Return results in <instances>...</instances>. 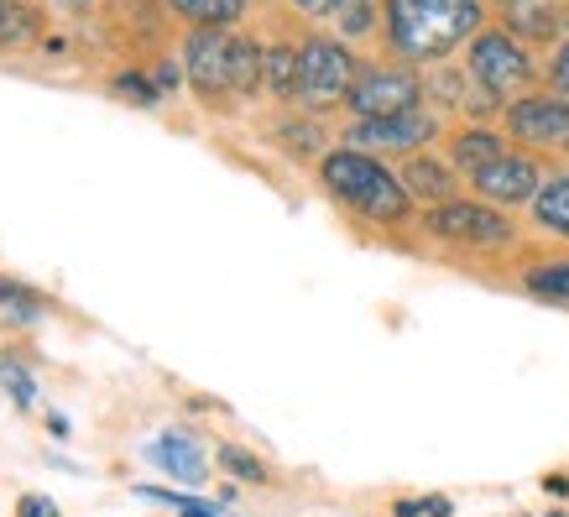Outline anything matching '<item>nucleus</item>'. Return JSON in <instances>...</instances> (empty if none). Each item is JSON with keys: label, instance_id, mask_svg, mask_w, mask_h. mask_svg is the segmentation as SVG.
Segmentation results:
<instances>
[{"label": "nucleus", "instance_id": "nucleus-4", "mask_svg": "<svg viewBox=\"0 0 569 517\" xmlns=\"http://www.w3.org/2000/svg\"><path fill=\"white\" fill-rule=\"evenodd\" d=\"M423 230H429L433 241H449V246H512L518 241V225L507 220L497 205H476V199L433 205L423 215Z\"/></svg>", "mask_w": 569, "mask_h": 517}, {"label": "nucleus", "instance_id": "nucleus-24", "mask_svg": "<svg viewBox=\"0 0 569 517\" xmlns=\"http://www.w3.org/2000/svg\"><path fill=\"white\" fill-rule=\"evenodd\" d=\"M116 95H121V100H137V105H157V95H162V89H157V79L121 73V79H116Z\"/></svg>", "mask_w": 569, "mask_h": 517}, {"label": "nucleus", "instance_id": "nucleus-9", "mask_svg": "<svg viewBox=\"0 0 569 517\" xmlns=\"http://www.w3.org/2000/svg\"><path fill=\"white\" fill-rule=\"evenodd\" d=\"M507 131L528 147H565L569 141V105L559 95H528L507 110Z\"/></svg>", "mask_w": 569, "mask_h": 517}, {"label": "nucleus", "instance_id": "nucleus-14", "mask_svg": "<svg viewBox=\"0 0 569 517\" xmlns=\"http://www.w3.org/2000/svg\"><path fill=\"white\" fill-rule=\"evenodd\" d=\"M501 17H507V27L518 37H533V42L559 32V11L549 0H501Z\"/></svg>", "mask_w": 569, "mask_h": 517}, {"label": "nucleus", "instance_id": "nucleus-17", "mask_svg": "<svg viewBox=\"0 0 569 517\" xmlns=\"http://www.w3.org/2000/svg\"><path fill=\"white\" fill-rule=\"evenodd\" d=\"M168 6L193 27H230L246 11V0H168Z\"/></svg>", "mask_w": 569, "mask_h": 517}, {"label": "nucleus", "instance_id": "nucleus-31", "mask_svg": "<svg viewBox=\"0 0 569 517\" xmlns=\"http://www.w3.org/2000/svg\"><path fill=\"white\" fill-rule=\"evenodd\" d=\"M58 6H84V0H58Z\"/></svg>", "mask_w": 569, "mask_h": 517}, {"label": "nucleus", "instance_id": "nucleus-29", "mask_svg": "<svg viewBox=\"0 0 569 517\" xmlns=\"http://www.w3.org/2000/svg\"><path fill=\"white\" fill-rule=\"evenodd\" d=\"M178 517H220V507L214 501H199V497H189L183 507H178Z\"/></svg>", "mask_w": 569, "mask_h": 517}, {"label": "nucleus", "instance_id": "nucleus-13", "mask_svg": "<svg viewBox=\"0 0 569 517\" xmlns=\"http://www.w3.org/2000/svg\"><path fill=\"white\" fill-rule=\"evenodd\" d=\"M402 183L413 199H429V205H449L455 199V178H449L445 162H433V157H413L408 168H402Z\"/></svg>", "mask_w": 569, "mask_h": 517}, {"label": "nucleus", "instance_id": "nucleus-28", "mask_svg": "<svg viewBox=\"0 0 569 517\" xmlns=\"http://www.w3.org/2000/svg\"><path fill=\"white\" fill-rule=\"evenodd\" d=\"M298 11H309V17H340L350 0H293Z\"/></svg>", "mask_w": 569, "mask_h": 517}, {"label": "nucleus", "instance_id": "nucleus-12", "mask_svg": "<svg viewBox=\"0 0 569 517\" xmlns=\"http://www.w3.org/2000/svg\"><path fill=\"white\" fill-rule=\"evenodd\" d=\"M533 220H538V230H549V236L569 241V168L538 183V193H533Z\"/></svg>", "mask_w": 569, "mask_h": 517}, {"label": "nucleus", "instance_id": "nucleus-6", "mask_svg": "<svg viewBox=\"0 0 569 517\" xmlns=\"http://www.w3.org/2000/svg\"><path fill=\"white\" fill-rule=\"evenodd\" d=\"M350 84H356V63L340 42L329 37H309L298 48V100L303 105H335L346 100Z\"/></svg>", "mask_w": 569, "mask_h": 517}, {"label": "nucleus", "instance_id": "nucleus-26", "mask_svg": "<svg viewBox=\"0 0 569 517\" xmlns=\"http://www.w3.org/2000/svg\"><path fill=\"white\" fill-rule=\"evenodd\" d=\"M549 79H553V95L569 105V48L553 52V63H549Z\"/></svg>", "mask_w": 569, "mask_h": 517}, {"label": "nucleus", "instance_id": "nucleus-19", "mask_svg": "<svg viewBox=\"0 0 569 517\" xmlns=\"http://www.w3.org/2000/svg\"><path fill=\"white\" fill-rule=\"evenodd\" d=\"M48 298L32 294L27 282H11V277H0V314H17V319H37Z\"/></svg>", "mask_w": 569, "mask_h": 517}, {"label": "nucleus", "instance_id": "nucleus-5", "mask_svg": "<svg viewBox=\"0 0 569 517\" xmlns=\"http://www.w3.org/2000/svg\"><path fill=\"white\" fill-rule=\"evenodd\" d=\"M470 73H476V84L491 100H507V95H518L533 79V58L522 52V42L512 32H476V42H470Z\"/></svg>", "mask_w": 569, "mask_h": 517}, {"label": "nucleus", "instance_id": "nucleus-7", "mask_svg": "<svg viewBox=\"0 0 569 517\" xmlns=\"http://www.w3.org/2000/svg\"><path fill=\"white\" fill-rule=\"evenodd\" d=\"M418 84L408 69H366L356 84H350V110L361 116V121H377V116H402V110H418Z\"/></svg>", "mask_w": 569, "mask_h": 517}, {"label": "nucleus", "instance_id": "nucleus-20", "mask_svg": "<svg viewBox=\"0 0 569 517\" xmlns=\"http://www.w3.org/2000/svg\"><path fill=\"white\" fill-rule=\"evenodd\" d=\"M32 37V11L21 0H0V48H17Z\"/></svg>", "mask_w": 569, "mask_h": 517}, {"label": "nucleus", "instance_id": "nucleus-10", "mask_svg": "<svg viewBox=\"0 0 569 517\" xmlns=\"http://www.w3.org/2000/svg\"><path fill=\"white\" fill-rule=\"evenodd\" d=\"M470 183H476V193H481L486 205L507 209V205H522V199H533V193H538V183H543V172H538V162H533V157L507 152V157H497L491 168H481V172H476Z\"/></svg>", "mask_w": 569, "mask_h": 517}, {"label": "nucleus", "instance_id": "nucleus-22", "mask_svg": "<svg viewBox=\"0 0 569 517\" xmlns=\"http://www.w3.org/2000/svg\"><path fill=\"white\" fill-rule=\"evenodd\" d=\"M0 387L17 397V408H32V402H37V381H32V371H21L17 361H0Z\"/></svg>", "mask_w": 569, "mask_h": 517}, {"label": "nucleus", "instance_id": "nucleus-2", "mask_svg": "<svg viewBox=\"0 0 569 517\" xmlns=\"http://www.w3.org/2000/svg\"><path fill=\"white\" fill-rule=\"evenodd\" d=\"M319 178H325V189L335 193L340 205L356 209V215L371 220V225L397 230V225H408V215H413V193H408V183H402L397 172L381 168L371 152L340 147V152H329L325 162H319Z\"/></svg>", "mask_w": 569, "mask_h": 517}, {"label": "nucleus", "instance_id": "nucleus-27", "mask_svg": "<svg viewBox=\"0 0 569 517\" xmlns=\"http://www.w3.org/2000/svg\"><path fill=\"white\" fill-rule=\"evenodd\" d=\"M340 21H346V32H366V27H371V6H366V0H350L346 11H340Z\"/></svg>", "mask_w": 569, "mask_h": 517}, {"label": "nucleus", "instance_id": "nucleus-1", "mask_svg": "<svg viewBox=\"0 0 569 517\" xmlns=\"http://www.w3.org/2000/svg\"><path fill=\"white\" fill-rule=\"evenodd\" d=\"M481 27V0H387V42L413 63H439Z\"/></svg>", "mask_w": 569, "mask_h": 517}, {"label": "nucleus", "instance_id": "nucleus-16", "mask_svg": "<svg viewBox=\"0 0 569 517\" xmlns=\"http://www.w3.org/2000/svg\"><path fill=\"white\" fill-rule=\"evenodd\" d=\"M261 79H267V89L277 100H298V48H267Z\"/></svg>", "mask_w": 569, "mask_h": 517}, {"label": "nucleus", "instance_id": "nucleus-32", "mask_svg": "<svg viewBox=\"0 0 569 517\" xmlns=\"http://www.w3.org/2000/svg\"><path fill=\"white\" fill-rule=\"evenodd\" d=\"M565 27H569V11H565Z\"/></svg>", "mask_w": 569, "mask_h": 517}, {"label": "nucleus", "instance_id": "nucleus-3", "mask_svg": "<svg viewBox=\"0 0 569 517\" xmlns=\"http://www.w3.org/2000/svg\"><path fill=\"white\" fill-rule=\"evenodd\" d=\"M261 58L267 52L257 42H241L224 27H193V37L183 42V69H189L193 89L204 100L220 95H251L261 84Z\"/></svg>", "mask_w": 569, "mask_h": 517}, {"label": "nucleus", "instance_id": "nucleus-30", "mask_svg": "<svg viewBox=\"0 0 569 517\" xmlns=\"http://www.w3.org/2000/svg\"><path fill=\"white\" fill-rule=\"evenodd\" d=\"M178 84V69L173 63H162V69H157V89H162V95H168V89Z\"/></svg>", "mask_w": 569, "mask_h": 517}, {"label": "nucleus", "instance_id": "nucleus-11", "mask_svg": "<svg viewBox=\"0 0 569 517\" xmlns=\"http://www.w3.org/2000/svg\"><path fill=\"white\" fill-rule=\"evenodd\" d=\"M147 460H152L157 470H168L173 481L183 486H199L209 476V460H204V449H199V439L183 429H168V434H157L152 445H147Z\"/></svg>", "mask_w": 569, "mask_h": 517}, {"label": "nucleus", "instance_id": "nucleus-15", "mask_svg": "<svg viewBox=\"0 0 569 517\" xmlns=\"http://www.w3.org/2000/svg\"><path fill=\"white\" fill-rule=\"evenodd\" d=\"M497 157H507V147H501L497 131H481V126H470V131H460V137H455V168L466 172V178H476L481 168H491Z\"/></svg>", "mask_w": 569, "mask_h": 517}, {"label": "nucleus", "instance_id": "nucleus-18", "mask_svg": "<svg viewBox=\"0 0 569 517\" xmlns=\"http://www.w3.org/2000/svg\"><path fill=\"white\" fill-rule=\"evenodd\" d=\"M522 288H528L533 298H549V304H569V261L528 267V272H522Z\"/></svg>", "mask_w": 569, "mask_h": 517}, {"label": "nucleus", "instance_id": "nucleus-23", "mask_svg": "<svg viewBox=\"0 0 569 517\" xmlns=\"http://www.w3.org/2000/svg\"><path fill=\"white\" fill-rule=\"evenodd\" d=\"M392 517H455L449 497H402L392 501Z\"/></svg>", "mask_w": 569, "mask_h": 517}, {"label": "nucleus", "instance_id": "nucleus-21", "mask_svg": "<svg viewBox=\"0 0 569 517\" xmlns=\"http://www.w3.org/2000/svg\"><path fill=\"white\" fill-rule=\"evenodd\" d=\"M214 460H220L236 481H267V466H261L257 455H251V449H241V445H220V449H214Z\"/></svg>", "mask_w": 569, "mask_h": 517}, {"label": "nucleus", "instance_id": "nucleus-8", "mask_svg": "<svg viewBox=\"0 0 569 517\" xmlns=\"http://www.w3.org/2000/svg\"><path fill=\"white\" fill-rule=\"evenodd\" d=\"M439 131L429 110H402V116H377V121H356L346 131V141L356 152H418L423 141Z\"/></svg>", "mask_w": 569, "mask_h": 517}, {"label": "nucleus", "instance_id": "nucleus-25", "mask_svg": "<svg viewBox=\"0 0 569 517\" xmlns=\"http://www.w3.org/2000/svg\"><path fill=\"white\" fill-rule=\"evenodd\" d=\"M17 517H58V501L42 491H21L17 497Z\"/></svg>", "mask_w": 569, "mask_h": 517}]
</instances>
